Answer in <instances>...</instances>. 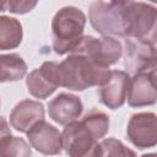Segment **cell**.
<instances>
[{"mask_svg": "<svg viewBox=\"0 0 157 157\" xmlns=\"http://www.w3.org/2000/svg\"><path fill=\"white\" fill-rule=\"evenodd\" d=\"M109 75V67L99 66L80 53H70L58 66L59 86L71 91H85L93 86H101Z\"/></svg>", "mask_w": 157, "mask_h": 157, "instance_id": "6da1fadb", "label": "cell"}, {"mask_svg": "<svg viewBox=\"0 0 157 157\" xmlns=\"http://www.w3.org/2000/svg\"><path fill=\"white\" fill-rule=\"evenodd\" d=\"M86 26V15L75 6L61 7L52 20L53 49L58 55L71 53Z\"/></svg>", "mask_w": 157, "mask_h": 157, "instance_id": "7a4b0ae2", "label": "cell"}, {"mask_svg": "<svg viewBox=\"0 0 157 157\" xmlns=\"http://www.w3.org/2000/svg\"><path fill=\"white\" fill-rule=\"evenodd\" d=\"M157 10L141 1H132L123 7L124 37L150 39L155 42Z\"/></svg>", "mask_w": 157, "mask_h": 157, "instance_id": "3957f363", "label": "cell"}, {"mask_svg": "<svg viewBox=\"0 0 157 157\" xmlns=\"http://www.w3.org/2000/svg\"><path fill=\"white\" fill-rule=\"evenodd\" d=\"M71 53L83 54L97 65L109 67L121 58L123 45L117 38L110 36H103L101 38L82 36Z\"/></svg>", "mask_w": 157, "mask_h": 157, "instance_id": "277c9868", "label": "cell"}, {"mask_svg": "<svg viewBox=\"0 0 157 157\" xmlns=\"http://www.w3.org/2000/svg\"><path fill=\"white\" fill-rule=\"evenodd\" d=\"M121 55H124V66L128 72L136 74L156 69V49L153 40L125 37Z\"/></svg>", "mask_w": 157, "mask_h": 157, "instance_id": "5b68a950", "label": "cell"}, {"mask_svg": "<svg viewBox=\"0 0 157 157\" xmlns=\"http://www.w3.org/2000/svg\"><path fill=\"white\" fill-rule=\"evenodd\" d=\"M123 7L103 0H96L88 10L90 23L93 29L103 36L124 37Z\"/></svg>", "mask_w": 157, "mask_h": 157, "instance_id": "8992f818", "label": "cell"}, {"mask_svg": "<svg viewBox=\"0 0 157 157\" xmlns=\"http://www.w3.org/2000/svg\"><path fill=\"white\" fill-rule=\"evenodd\" d=\"M63 148L71 157L91 156L98 140L82 120H72L67 123L61 132Z\"/></svg>", "mask_w": 157, "mask_h": 157, "instance_id": "52a82bcc", "label": "cell"}, {"mask_svg": "<svg viewBox=\"0 0 157 157\" xmlns=\"http://www.w3.org/2000/svg\"><path fill=\"white\" fill-rule=\"evenodd\" d=\"M128 140L137 148H151L157 144V118L155 113L132 114L126 126Z\"/></svg>", "mask_w": 157, "mask_h": 157, "instance_id": "ba28073f", "label": "cell"}, {"mask_svg": "<svg viewBox=\"0 0 157 157\" xmlns=\"http://www.w3.org/2000/svg\"><path fill=\"white\" fill-rule=\"evenodd\" d=\"M156 70L136 72L129 78L126 101L132 108H141L156 103Z\"/></svg>", "mask_w": 157, "mask_h": 157, "instance_id": "9c48e42d", "label": "cell"}, {"mask_svg": "<svg viewBox=\"0 0 157 157\" xmlns=\"http://www.w3.org/2000/svg\"><path fill=\"white\" fill-rule=\"evenodd\" d=\"M26 134L29 146L43 155H59L63 150L61 132L44 119L34 123Z\"/></svg>", "mask_w": 157, "mask_h": 157, "instance_id": "30bf717a", "label": "cell"}, {"mask_svg": "<svg viewBox=\"0 0 157 157\" xmlns=\"http://www.w3.org/2000/svg\"><path fill=\"white\" fill-rule=\"evenodd\" d=\"M58 66L59 64L55 61H44L39 69H36L27 75L26 85L31 96L45 99L55 92L59 87Z\"/></svg>", "mask_w": 157, "mask_h": 157, "instance_id": "8fae6325", "label": "cell"}, {"mask_svg": "<svg viewBox=\"0 0 157 157\" xmlns=\"http://www.w3.org/2000/svg\"><path fill=\"white\" fill-rule=\"evenodd\" d=\"M129 72L121 70H110L108 80L98 86V97L102 104L109 109L123 107L126 101V88L129 82Z\"/></svg>", "mask_w": 157, "mask_h": 157, "instance_id": "7c38bea8", "label": "cell"}, {"mask_svg": "<svg viewBox=\"0 0 157 157\" xmlns=\"http://www.w3.org/2000/svg\"><path fill=\"white\" fill-rule=\"evenodd\" d=\"M82 110L83 104L80 97L66 92L59 93L48 103L49 118L60 125H66L77 119L82 114Z\"/></svg>", "mask_w": 157, "mask_h": 157, "instance_id": "4fadbf2b", "label": "cell"}, {"mask_svg": "<svg viewBox=\"0 0 157 157\" xmlns=\"http://www.w3.org/2000/svg\"><path fill=\"white\" fill-rule=\"evenodd\" d=\"M44 119V107L32 99L18 102L10 113V125L20 132H26L34 123Z\"/></svg>", "mask_w": 157, "mask_h": 157, "instance_id": "5bb4252c", "label": "cell"}, {"mask_svg": "<svg viewBox=\"0 0 157 157\" xmlns=\"http://www.w3.org/2000/svg\"><path fill=\"white\" fill-rule=\"evenodd\" d=\"M23 37L21 22L10 16H0V50L17 48Z\"/></svg>", "mask_w": 157, "mask_h": 157, "instance_id": "9a60e30c", "label": "cell"}, {"mask_svg": "<svg viewBox=\"0 0 157 157\" xmlns=\"http://www.w3.org/2000/svg\"><path fill=\"white\" fill-rule=\"evenodd\" d=\"M27 74V64L16 53L0 54V82H13Z\"/></svg>", "mask_w": 157, "mask_h": 157, "instance_id": "2e32d148", "label": "cell"}, {"mask_svg": "<svg viewBox=\"0 0 157 157\" xmlns=\"http://www.w3.org/2000/svg\"><path fill=\"white\" fill-rule=\"evenodd\" d=\"M81 120L91 130L97 140L104 137L109 130V117L98 109H91L83 115Z\"/></svg>", "mask_w": 157, "mask_h": 157, "instance_id": "e0dca14e", "label": "cell"}, {"mask_svg": "<svg viewBox=\"0 0 157 157\" xmlns=\"http://www.w3.org/2000/svg\"><path fill=\"white\" fill-rule=\"evenodd\" d=\"M136 153L131 150H129L128 147H125L123 145L121 141L109 137V139H104L101 142H97L94 148L91 152V156H135Z\"/></svg>", "mask_w": 157, "mask_h": 157, "instance_id": "ac0fdd59", "label": "cell"}, {"mask_svg": "<svg viewBox=\"0 0 157 157\" xmlns=\"http://www.w3.org/2000/svg\"><path fill=\"white\" fill-rule=\"evenodd\" d=\"M32 155L29 145L21 137L9 135L0 141V157H28Z\"/></svg>", "mask_w": 157, "mask_h": 157, "instance_id": "d6986e66", "label": "cell"}, {"mask_svg": "<svg viewBox=\"0 0 157 157\" xmlns=\"http://www.w3.org/2000/svg\"><path fill=\"white\" fill-rule=\"evenodd\" d=\"M39 0H9L7 11L15 15H25L32 11Z\"/></svg>", "mask_w": 157, "mask_h": 157, "instance_id": "ffe728a7", "label": "cell"}, {"mask_svg": "<svg viewBox=\"0 0 157 157\" xmlns=\"http://www.w3.org/2000/svg\"><path fill=\"white\" fill-rule=\"evenodd\" d=\"M11 135V129L4 117H0V141Z\"/></svg>", "mask_w": 157, "mask_h": 157, "instance_id": "44dd1931", "label": "cell"}, {"mask_svg": "<svg viewBox=\"0 0 157 157\" xmlns=\"http://www.w3.org/2000/svg\"><path fill=\"white\" fill-rule=\"evenodd\" d=\"M132 1H134V0H110L112 4L118 5V6H126L128 4L132 2Z\"/></svg>", "mask_w": 157, "mask_h": 157, "instance_id": "7402d4cb", "label": "cell"}, {"mask_svg": "<svg viewBox=\"0 0 157 157\" xmlns=\"http://www.w3.org/2000/svg\"><path fill=\"white\" fill-rule=\"evenodd\" d=\"M7 5H9V0H0V12L6 11Z\"/></svg>", "mask_w": 157, "mask_h": 157, "instance_id": "603a6c76", "label": "cell"}, {"mask_svg": "<svg viewBox=\"0 0 157 157\" xmlns=\"http://www.w3.org/2000/svg\"><path fill=\"white\" fill-rule=\"evenodd\" d=\"M150 1H152V2H157V0H150Z\"/></svg>", "mask_w": 157, "mask_h": 157, "instance_id": "cb8c5ba5", "label": "cell"}]
</instances>
